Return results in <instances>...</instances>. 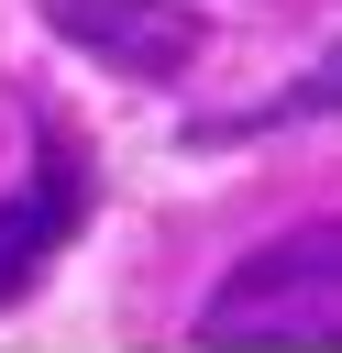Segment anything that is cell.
<instances>
[{
  "label": "cell",
  "mask_w": 342,
  "mask_h": 353,
  "mask_svg": "<svg viewBox=\"0 0 342 353\" xmlns=\"http://www.w3.org/2000/svg\"><path fill=\"white\" fill-rule=\"evenodd\" d=\"M199 353H342V210L254 243L199 298Z\"/></svg>",
  "instance_id": "1"
},
{
  "label": "cell",
  "mask_w": 342,
  "mask_h": 353,
  "mask_svg": "<svg viewBox=\"0 0 342 353\" xmlns=\"http://www.w3.org/2000/svg\"><path fill=\"white\" fill-rule=\"evenodd\" d=\"M22 143H33V165L0 188V309L33 298V276L88 232V199H99V154L55 88H22Z\"/></svg>",
  "instance_id": "2"
},
{
  "label": "cell",
  "mask_w": 342,
  "mask_h": 353,
  "mask_svg": "<svg viewBox=\"0 0 342 353\" xmlns=\"http://www.w3.org/2000/svg\"><path fill=\"white\" fill-rule=\"evenodd\" d=\"M33 11H44V33H55L66 55H88V66L132 77V88L188 77L199 44H210V22H199L188 0H33Z\"/></svg>",
  "instance_id": "3"
},
{
  "label": "cell",
  "mask_w": 342,
  "mask_h": 353,
  "mask_svg": "<svg viewBox=\"0 0 342 353\" xmlns=\"http://www.w3.org/2000/svg\"><path fill=\"white\" fill-rule=\"evenodd\" d=\"M298 121H342V44L320 55V66H298L287 88H265V99H243V110H199L177 143L199 154V143H254V132H298Z\"/></svg>",
  "instance_id": "4"
}]
</instances>
